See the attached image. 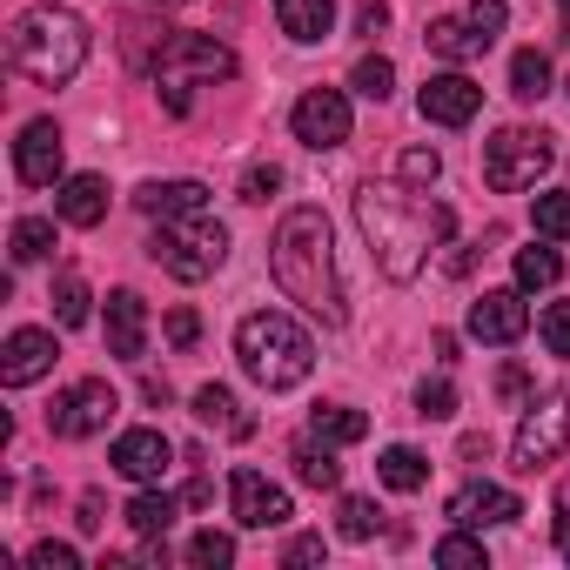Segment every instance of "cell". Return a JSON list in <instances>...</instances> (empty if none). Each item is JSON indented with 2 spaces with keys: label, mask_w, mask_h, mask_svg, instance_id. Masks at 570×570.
Returning <instances> with one entry per match:
<instances>
[{
  "label": "cell",
  "mask_w": 570,
  "mask_h": 570,
  "mask_svg": "<svg viewBox=\"0 0 570 570\" xmlns=\"http://www.w3.org/2000/svg\"><path fill=\"white\" fill-rule=\"evenodd\" d=\"M356 222H363V235H370V248H376V262H383L390 282H416L423 262H430V255L450 242V228H456V215H450L443 202L416 195V181H363Z\"/></svg>",
  "instance_id": "obj_1"
},
{
  "label": "cell",
  "mask_w": 570,
  "mask_h": 570,
  "mask_svg": "<svg viewBox=\"0 0 570 570\" xmlns=\"http://www.w3.org/2000/svg\"><path fill=\"white\" fill-rule=\"evenodd\" d=\"M268 268H275V289L289 296V303H303L323 330L350 323V309H343V268H336V235H330L323 208H289V215L275 222Z\"/></svg>",
  "instance_id": "obj_2"
},
{
  "label": "cell",
  "mask_w": 570,
  "mask_h": 570,
  "mask_svg": "<svg viewBox=\"0 0 570 570\" xmlns=\"http://www.w3.org/2000/svg\"><path fill=\"white\" fill-rule=\"evenodd\" d=\"M8 61H14L28 81H41V88H68V81L81 75V61H88V21H81L75 8L41 0V8L14 14V28H8Z\"/></svg>",
  "instance_id": "obj_3"
},
{
  "label": "cell",
  "mask_w": 570,
  "mask_h": 570,
  "mask_svg": "<svg viewBox=\"0 0 570 570\" xmlns=\"http://www.w3.org/2000/svg\"><path fill=\"white\" fill-rule=\"evenodd\" d=\"M235 363L248 370V383H262V390L275 396V390L309 383V370H316V343H309V330H303L296 316L255 309V316H242V330H235Z\"/></svg>",
  "instance_id": "obj_4"
},
{
  "label": "cell",
  "mask_w": 570,
  "mask_h": 570,
  "mask_svg": "<svg viewBox=\"0 0 570 570\" xmlns=\"http://www.w3.org/2000/svg\"><path fill=\"white\" fill-rule=\"evenodd\" d=\"M148 255H155V268H168L175 282H208V275L228 262V228H222L208 208H202V215H175V222L155 228Z\"/></svg>",
  "instance_id": "obj_5"
},
{
  "label": "cell",
  "mask_w": 570,
  "mask_h": 570,
  "mask_svg": "<svg viewBox=\"0 0 570 570\" xmlns=\"http://www.w3.org/2000/svg\"><path fill=\"white\" fill-rule=\"evenodd\" d=\"M550 161H557V148H550L543 128H503V135L483 141V181H490L497 195L537 188V181L550 175Z\"/></svg>",
  "instance_id": "obj_6"
},
{
  "label": "cell",
  "mask_w": 570,
  "mask_h": 570,
  "mask_svg": "<svg viewBox=\"0 0 570 570\" xmlns=\"http://www.w3.org/2000/svg\"><path fill=\"white\" fill-rule=\"evenodd\" d=\"M155 81L161 88H188V81H235V48H222L215 35H168L155 55Z\"/></svg>",
  "instance_id": "obj_7"
},
{
  "label": "cell",
  "mask_w": 570,
  "mask_h": 570,
  "mask_svg": "<svg viewBox=\"0 0 570 570\" xmlns=\"http://www.w3.org/2000/svg\"><path fill=\"white\" fill-rule=\"evenodd\" d=\"M503 21H510V8L503 0H470L463 14H443V21H430V55H443V61H476L497 35H503Z\"/></svg>",
  "instance_id": "obj_8"
},
{
  "label": "cell",
  "mask_w": 570,
  "mask_h": 570,
  "mask_svg": "<svg viewBox=\"0 0 570 570\" xmlns=\"http://www.w3.org/2000/svg\"><path fill=\"white\" fill-rule=\"evenodd\" d=\"M563 450H570V396H543V403H530L523 423H517V443H510L517 470L537 476V470H550Z\"/></svg>",
  "instance_id": "obj_9"
},
{
  "label": "cell",
  "mask_w": 570,
  "mask_h": 570,
  "mask_svg": "<svg viewBox=\"0 0 570 570\" xmlns=\"http://www.w3.org/2000/svg\"><path fill=\"white\" fill-rule=\"evenodd\" d=\"M115 410H121V396H115L101 376H88V383H68V390L55 396L48 430H55V436H68V443H81V436H101Z\"/></svg>",
  "instance_id": "obj_10"
},
{
  "label": "cell",
  "mask_w": 570,
  "mask_h": 570,
  "mask_svg": "<svg viewBox=\"0 0 570 570\" xmlns=\"http://www.w3.org/2000/svg\"><path fill=\"white\" fill-rule=\"evenodd\" d=\"M289 128H296V141L316 148V155L343 148V141H350V95H343V88H309V95L289 108Z\"/></svg>",
  "instance_id": "obj_11"
},
{
  "label": "cell",
  "mask_w": 570,
  "mask_h": 570,
  "mask_svg": "<svg viewBox=\"0 0 570 570\" xmlns=\"http://www.w3.org/2000/svg\"><path fill=\"white\" fill-rule=\"evenodd\" d=\"M228 510H235L242 530H282V523L296 517V510H289V490L268 483L262 470H235V476H228Z\"/></svg>",
  "instance_id": "obj_12"
},
{
  "label": "cell",
  "mask_w": 570,
  "mask_h": 570,
  "mask_svg": "<svg viewBox=\"0 0 570 570\" xmlns=\"http://www.w3.org/2000/svg\"><path fill=\"white\" fill-rule=\"evenodd\" d=\"M416 108H423V121H436V128H470L476 108H483V88L450 68V75H430V81H423Z\"/></svg>",
  "instance_id": "obj_13"
},
{
  "label": "cell",
  "mask_w": 570,
  "mask_h": 570,
  "mask_svg": "<svg viewBox=\"0 0 570 570\" xmlns=\"http://www.w3.org/2000/svg\"><path fill=\"white\" fill-rule=\"evenodd\" d=\"M14 175H21L28 188L68 181V175H61V128H55V121H28V128H21V141H14Z\"/></svg>",
  "instance_id": "obj_14"
},
{
  "label": "cell",
  "mask_w": 570,
  "mask_h": 570,
  "mask_svg": "<svg viewBox=\"0 0 570 570\" xmlns=\"http://www.w3.org/2000/svg\"><path fill=\"white\" fill-rule=\"evenodd\" d=\"M523 330H530V303L517 289H483L470 303V336L476 343H517Z\"/></svg>",
  "instance_id": "obj_15"
},
{
  "label": "cell",
  "mask_w": 570,
  "mask_h": 570,
  "mask_svg": "<svg viewBox=\"0 0 570 570\" xmlns=\"http://www.w3.org/2000/svg\"><path fill=\"white\" fill-rule=\"evenodd\" d=\"M523 517V503H517V490H503V483H463L456 497H450V523H463V530H490V523H517Z\"/></svg>",
  "instance_id": "obj_16"
},
{
  "label": "cell",
  "mask_w": 570,
  "mask_h": 570,
  "mask_svg": "<svg viewBox=\"0 0 570 570\" xmlns=\"http://www.w3.org/2000/svg\"><path fill=\"white\" fill-rule=\"evenodd\" d=\"M101 330H108V356H121V363H141L148 356V303L135 289H115L108 296Z\"/></svg>",
  "instance_id": "obj_17"
},
{
  "label": "cell",
  "mask_w": 570,
  "mask_h": 570,
  "mask_svg": "<svg viewBox=\"0 0 570 570\" xmlns=\"http://www.w3.org/2000/svg\"><path fill=\"white\" fill-rule=\"evenodd\" d=\"M108 463H115L128 483H161V476H168V463H175V450H168V436H161V430H121Z\"/></svg>",
  "instance_id": "obj_18"
},
{
  "label": "cell",
  "mask_w": 570,
  "mask_h": 570,
  "mask_svg": "<svg viewBox=\"0 0 570 570\" xmlns=\"http://www.w3.org/2000/svg\"><path fill=\"white\" fill-rule=\"evenodd\" d=\"M55 336L48 330H14L8 336V350H0V383L8 390H28V383H41L48 370H55Z\"/></svg>",
  "instance_id": "obj_19"
},
{
  "label": "cell",
  "mask_w": 570,
  "mask_h": 570,
  "mask_svg": "<svg viewBox=\"0 0 570 570\" xmlns=\"http://www.w3.org/2000/svg\"><path fill=\"white\" fill-rule=\"evenodd\" d=\"M55 215H61L68 228H95V222L108 215V181H101V175H68V181L55 188Z\"/></svg>",
  "instance_id": "obj_20"
},
{
  "label": "cell",
  "mask_w": 570,
  "mask_h": 570,
  "mask_svg": "<svg viewBox=\"0 0 570 570\" xmlns=\"http://www.w3.org/2000/svg\"><path fill=\"white\" fill-rule=\"evenodd\" d=\"M275 21H282V35H289V41L316 48L336 28V0H275Z\"/></svg>",
  "instance_id": "obj_21"
},
{
  "label": "cell",
  "mask_w": 570,
  "mask_h": 570,
  "mask_svg": "<svg viewBox=\"0 0 570 570\" xmlns=\"http://www.w3.org/2000/svg\"><path fill=\"white\" fill-rule=\"evenodd\" d=\"M135 202H141V215L175 222V215H202V208H208V188H202V181H148Z\"/></svg>",
  "instance_id": "obj_22"
},
{
  "label": "cell",
  "mask_w": 570,
  "mask_h": 570,
  "mask_svg": "<svg viewBox=\"0 0 570 570\" xmlns=\"http://www.w3.org/2000/svg\"><path fill=\"white\" fill-rule=\"evenodd\" d=\"M309 436L330 443V450H343V443H363V436H370V416L350 410V403H323V410L309 416Z\"/></svg>",
  "instance_id": "obj_23"
},
{
  "label": "cell",
  "mask_w": 570,
  "mask_h": 570,
  "mask_svg": "<svg viewBox=\"0 0 570 570\" xmlns=\"http://www.w3.org/2000/svg\"><path fill=\"white\" fill-rule=\"evenodd\" d=\"M195 416H202L208 430H222V436H248V416H242V403H235L222 383H202V390H195Z\"/></svg>",
  "instance_id": "obj_24"
},
{
  "label": "cell",
  "mask_w": 570,
  "mask_h": 570,
  "mask_svg": "<svg viewBox=\"0 0 570 570\" xmlns=\"http://www.w3.org/2000/svg\"><path fill=\"white\" fill-rule=\"evenodd\" d=\"M376 476H383L390 490H403V497H416V490L430 483V456H416L410 443H396V450H383V463H376Z\"/></svg>",
  "instance_id": "obj_25"
},
{
  "label": "cell",
  "mask_w": 570,
  "mask_h": 570,
  "mask_svg": "<svg viewBox=\"0 0 570 570\" xmlns=\"http://www.w3.org/2000/svg\"><path fill=\"white\" fill-rule=\"evenodd\" d=\"M289 463H296V483H309V490H336V483H343V463H336V456H330V443H316V436H309V443H296V456H289Z\"/></svg>",
  "instance_id": "obj_26"
},
{
  "label": "cell",
  "mask_w": 570,
  "mask_h": 570,
  "mask_svg": "<svg viewBox=\"0 0 570 570\" xmlns=\"http://www.w3.org/2000/svg\"><path fill=\"white\" fill-rule=\"evenodd\" d=\"M168 523H175V497L155 490V483H141V497L128 503V530H141V537H168Z\"/></svg>",
  "instance_id": "obj_27"
},
{
  "label": "cell",
  "mask_w": 570,
  "mask_h": 570,
  "mask_svg": "<svg viewBox=\"0 0 570 570\" xmlns=\"http://www.w3.org/2000/svg\"><path fill=\"white\" fill-rule=\"evenodd\" d=\"M530 228H537L543 242H570V195H563V188H543V195L530 202Z\"/></svg>",
  "instance_id": "obj_28"
},
{
  "label": "cell",
  "mask_w": 570,
  "mask_h": 570,
  "mask_svg": "<svg viewBox=\"0 0 570 570\" xmlns=\"http://www.w3.org/2000/svg\"><path fill=\"white\" fill-rule=\"evenodd\" d=\"M557 275H563V255L557 248H543V242L517 248V289H550Z\"/></svg>",
  "instance_id": "obj_29"
},
{
  "label": "cell",
  "mask_w": 570,
  "mask_h": 570,
  "mask_svg": "<svg viewBox=\"0 0 570 570\" xmlns=\"http://www.w3.org/2000/svg\"><path fill=\"white\" fill-rule=\"evenodd\" d=\"M510 95H517V101H543V95H550V61H543L537 48H523V55L510 61Z\"/></svg>",
  "instance_id": "obj_30"
},
{
  "label": "cell",
  "mask_w": 570,
  "mask_h": 570,
  "mask_svg": "<svg viewBox=\"0 0 570 570\" xmlns=\"http://www.w3.org/2000/svg\"><path fill=\"white\" fill-rule=\"evenodd\" d=\"M8 248H14V262H41V255H55V222H48V215H21L14 235H8Z\"/></svg>",
  "instance_id": "obj_31"
},
{
  "label": "cell",
  "mask_w": 570,
  "mask_h": 570,
  "mask_svg": "<svg viewBox=\"0 0 570 570\" xmlns=\"http://www.w3.org/2000/svg\"><path fill=\"white\" fill-rule=\"evenodd\" d=\"M350 88H356L363 101H390V88H396V61H390V55H363L356 75H350Z\"/></svg>",
  "instance_id": "obj_32"
},
{
  "label": "cell",
  "mask_w": 570,
  "mask_h": 570,
  "mask_svg": "<svg viewBox=\"0 0 570 570\" xmlns=\"http://www.w3.org/2000/svg\"><path fill=\"white\" fill-rule=\"evenodd\" d=\"M336 530H343L350 543H370V537L383 530V510H376L370 497H343V510H336Z\"/></svg>",
  "instance_id": "obj_33"
},
{
  "label": "cell",
  "mask_w": 570,
  "mask_h": 570,
  "mask_svg": "<svg viewBox=\"0 0 570 570\" xmlns=\"http://www.w3.org/2000/svg\"><path fill=\"white\" fill-rule=\"evenodd\" d=\"M436 563H443V570H490V550H483L476 537H463V523H456V530L436 543Z\"/></svg>",
  "instance_id": "obj_34"
},
{
  "label": "cell",
  "mask_w": 570,
  "mask_h": 570,
  "mask_svg": "<svg viewBox=\"0 0 570 570\" xmlns=\"http://www.w3.org/2000/svg\"><path fill=\"white\" fill-rule=\"evenodd\" d=\"M88 303H95V296H88L81 275H61V282H55V323H61V330H81V323H88Z\"/></svg>",
  "instance_id": "obj_35"
},
{
  "label": "cell",
  "mask_w": 570,
  "mask_h": 570,
  "mask_svg": "<svg viewBox=\"0 0 570 570\" xmlns=\"http://www.w3.org/2000/svg\"><path fill=\"white\" fill-rule=\"evenodd\" d=\"M188 563H202V570H228V563H235V537H228V530H202V537L188 543Z\"/></svg>",
  "instance_id": "obj_36"
},
{
  "label": "cell",
  "mask_w": 570,
  "mask_h": 570,
  "mask_svg": "<svg viewBox=\"0 0 570 570\" xmlns=\"http://www.w3.org/2000/svg\"><path fill=\"white\" fill-rule=\"evenodd\" d=\"M416 416H430V423H450V416H456V390H450V376H430V383L416 390Z\"/></svg>",
  "instance_id": "obj_37"
},
{
  "label": "cell",
  "mask_w": 570,
  "mask_h": 570,
  "mask_svg": "<svg viewBox=\"0 0 570 570\" xmlns=\"http://www.w3.org/2000/svg\"><path fill=\"white\" fill-rule=\"evenodd\" d=\"M537 330H543V350L550 356H570V303H550Z\"/></svg>",
  "instance_id": "obj_38"
},
{
  "label": "cell",
  "mask_w": 570,
  "mask_h": 570,
  "mask_svg": "<svg viewBox=\"0 0 570 570\" xmlns=\"http://www.w3.org/2000/svg\"><path fill=\"white\" fill-rule=\"evenodd\" d=\"M275 188H282V168H275V161H255V168L242 175V202H268Z\"/></svg>",
  "instance_id": "obj_39"
},
{
  "label": "cell",
  "mask_w": 570,
  "mask_h": 570,
  "mask_svg": "<svg viewBox=\"0 0 570 570\" xmlns=\"http://www.w3.org/2000/svg\"><path fill=\"white\" fill-rule=\"evenodd\" d=\"M443 175V161H436V148H410L403 155V181H416V188H430Z\"/></svg>",
  "instance_id": "obj_40"
},
{
  "label": "cell",
  "mask_w": 570,
  "mask_h": 570,
  "mask_svg": "<svg viewBox=\"0 0 570 570\" xmlns=\"http://www.w3.org/2000/svg\"><path fill=\"white\" fill-rule=\"evenodd\" d=\"M28 563H41V570H81L75 543H35V550H28Z\"/></svg>",
  "instance_id": "obj_41"
},
{
  "label": "cell",
  "mask_w": 570,
  "mask_h": 570,
  "mask_svg": "<svg viewBox=\"0 0 570 570\" xmlns=\"http://www.w3.org/2000/svg\"><path fill=\"white\" fill-rule=\"evenodd\" d=\"M323 557H330V543H323V537H296L289 550H282V563H289V570H303V563H323Z\"/></svg>",
  "instance_id": "obj_42"
},
{
  "label": "cell",
  "mask_w": 570,
  "mask_h": 570,
  "mask_svg": "<svg viewBox=\"0 0 570 570\" xmlns=\"http://www.w3.org/2000/svg\"><path fill=\"white\" fill-rule=\"evenodd\" d=\"M195 336H202V316H195V309H175V316H168V343H175V350H188Z\"/></svg>",
  "instance_id": "obj_43"
},
{
  "label": "cell",
  "mask_w": 570,
  "mask_h": 570,
  "mask_svg": "<svg viewBox=\"0 0 570 570\" xmlns=\"http://www.w3.org/2000/svg\"><path fill=\"white\" fill-rule=\"evenodd\" d=\"M383 28H390V8H383V0H370V8L356 14V35H370V41H376Z\"/></svg>",
  "instance_id": "obj_44"
},
{
  "label": "cell",
  "mask_w": 570,
  "mask_h": 570,
  "mask_svg": "<svg viewBox=\"0 0 570 570\" xmlns=\"http://www.w3.org/2000/svg\"><path fill=\"white\" fill-rule=\"evenodd\" d=\"M557 557L570 563V517H557Z\"/></svg>",
  "instance_id": "obj_45"
},
{
  "label": "cell",
  "mask_w": 570,
  "mask_h": 570,
  "mask_svg": "<svg viewBox=\"0 0 570 570\" xmlns=\"http://www.w3.org/2000/svg\"><path fill=\"white\" fill-rule=\"evenodd\" d=\"M563 35H570V0H563Z\"/></svg>",
  "instance_id": "obj_46"
}]
</instances>
